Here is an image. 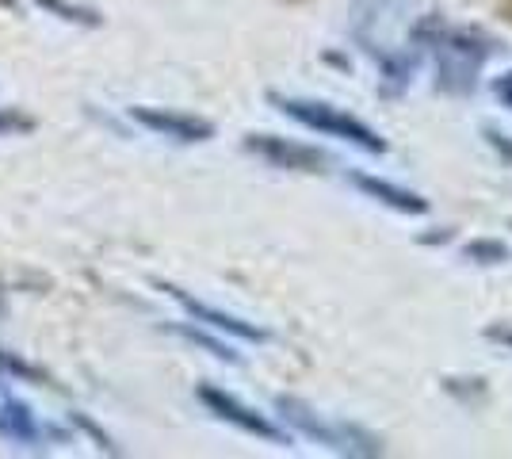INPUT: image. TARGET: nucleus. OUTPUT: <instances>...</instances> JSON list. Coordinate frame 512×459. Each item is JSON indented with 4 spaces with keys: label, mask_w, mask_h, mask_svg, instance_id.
<instances>
[{
    "label": "nucleus",
    "mask_w": 512,
    "mask_h": 459,
    "mask_svg": "<svg viewBox=\"0 0 512 459\" xmlns=\"http://www.w3.org/2000/svg\"><path fill=\"white\" fill-rule=\"evenodd\" d=\"M463 257H490V264H497V261H505V257H509V249H505V245H497V241H474V245L463 249Z\"/></svg>",
    "instance_id": "obj_14"
},
{
    "label": "nucleus",
    "mask_w": 512,
    "mask_h": 459,
    "mask_svg": "<svg viewBox=\"0 0 512 459\" xmlns=\"http://www.w3.org/2000/svg\"><path fill=\"white\" fill-rule=\"evenodd\" d=\"M130 119L142 123L146 131L161 134V138H172V142H211L214 138L211 119H199V115H188V111L134 104V108H130Z\"/></svg>",
    "instance_id": "obj_6"
},
{
    "label": "nucleus",
    "mask_w": 512,
    "mask_h": 459,
    "mask_svg": "<svg viewBox=\"0 0 512 459\" xmlns=\"http://www.w3.org/2000/svg\"><path fill=\"white\" fill-rule=\"evenodd\" d=\"M157 287L169 291V299H176V306H180L184 314H192L195 322H203V326L218 329V333H230V337H241V341H253V345H264V341H268V329L253 326V322H245V318H237V314H226V310H218V306L199 303L184 287H176V284H157Z\"/></svg>",
    "instance_id": "obj_7"
},
{
    "label": "nucleus",
    "mask_w": 512,
    "mask_h": 459,
    "mask_svg": "<svg viewBox=\"0 0 512 459\" xmlns=\"http://www.w3.org/2000/svg\"><path fill=\"white\" fill-rule=\"evenodd\" d=\"M39 4L65 23H81V27H100L104 23V16L96 8H85V4H69V0H39Z\"/></svg>",
    "instance_id": "obj_10"
},
{
    "label": "nucleus",
    "mask_w": 512,
    "mask_h": 459,
    "mask_svg": "<svg viewBox=\"0 0 512 459\" xmlns=\"http://www.w3.org/2000/svg\"><path fill=\"white\" fill-rule=\"evenodd\" d=\"M490 341H497V345H509V349H512V329L493 326V329H490Z\"/></svg>",
    "instance_id": "obj_16"
},
{
    "label": "nucleus",
    "mask_w": 512,
    "mask_h": 459,
    "mask_svg": "<svg viewBox=\"0 0 512 459\" xmlns=\"http://www.w3.org/2000/svg\"><path fill=\"white\" fill-rule=\"evenodd\" d=\"M180 333L188 337V341H195V345H203V349L211 352V356H218V360H226V364H237L241 356H237L230 345H222V341H214V337H207V333H199V329H188V326H180Z\"/></svg>",
    "instance_id": "obj_12"
},
{
    "label": "nucleus",
    "mask_w": 512,
    "mask_h": 459,
    "mask_svg": "<svg viewBox=\"0 0 512 459\" xmlns=\"http://www.w3.org/2000/svg\"><path fill=\"white\" fill-rule=\"evenodd\" d=\"M276 410L295 433L318 440L321 448H333L341 456H383V440L379 437L363 433L356 425H344V421H325L318 410H310L299 398H287L283 394V398H276Z\"/></svg>",
    "instance_id": "obj_3"
},
{
    "label": "nucleus",
    "mask_w": 512,
    "mask_h": 459,
    "mask_svg": "<svg viewBox=\"0 0 512 459\" xmlns=\"http://www.w3.org/2000/svg\"><path fill=\"white\" fill-rule=\"evenodd\" d=\"M348 180L360 188L363 196H371L375 203H383V207L398 211V215H428V199L409 192V188H398L390 180H379V176H367V173H348Z\"/></svg>",
    "instance_id": "obj_9"
},
{
    "label": "nucleus",
    "mask_w": 512,
    "mask_h": 459,
    "mask_svg": "<svg viewBox=\"0 0 512 459\" xmlns=\"http://www.w3.org/2000/svg\"><path fill=\"white\" fill-rule=\"evenodd\" d=\"M493 96L501 100V108H512V69H509V73H501V77L493 81Z\"/></svg>",
    "instance_id": "obj_15"
},
{
    "label": "nucleus",
    "mask_w": 512,
    "mask_h": 459,
    "mask_svg": "<svg viewBox=\"0 0 512 459\" xmlns=\"http://www.w3.org/2000/svg\"><path fill=\"white\" fill-rule=\"evenodd\" d=\"M409 43L425 46L436 58V73H440V88L451 96H467L470 88L478 85V73L490 62V54L497 50L493 39H486L474 27H451L440 23L436 16H425L409 27Z\"/></svg>",
    "instance_id": "obj_1"
},
{
    "label": "nucleus",
    "mask_w": 512,
    "mask_h": 459,
    "mask_svg": "<svg viewBox=\"0 0 512 459\" xmlns=\"http://www.w3.org/2000/svg\"><path fill=\"white\" fill-rule=\"evenodd\" d=\"M268 100H272L287 119H295V123L325 134V138H341V142H352V146H360V150H367V153H386V142L379 138V131H371L363 119L348 115V111L337 108V104L306 100V96H279V92H272Z\"/></svg>",
    "instance_id": "obj_2"
},
{
    "label": "nucleus",
    "mask_w": 512,
    "mask_h": 459,
    "mask_svg": "<svg viewBox=\"0 0 512 459\" xmlns=\"http://www.w3.org/2000/svg\"><path fill=\"white\" fill-rule=\"evenodd\" d=\"M0 437L12 440V444H23V448H43V440L50 444H65V433L54 429V425H43L39 417L31 414V406H23L20 398H8L0 406Z\"/></svg>",
    "instance_id": "obj_8"
},
{
    "label": "nucleus",
    "mask_w": 512,
    "mask_h": 459,
    "mask_svg": "<svg viewBox=\"0 0 512 459\" xmlns=\"http://www.w3.org/2000/svg\"><path fill=\"white\" fill-rule=\"evenodd\" d=\"M199 402H203L214 417L237 425L241 433H249V437H256V440H268V444H279V448H291V433H287V429H279L276 421H268L264 414L249 410L245 402H237L234 394L218 391V387H199Z\"/></svg>",
    "instance_id": "obj_4"
},
{
    "label": "nucleus",
    "mask_w": 512,
    "mask_h": 459,
    "mask_svg": "<svg viewBox=\"0 0 512 459\" xmlns=\"http://www.w3.org/2000/svg\"><path fill=\"white\" fill-rule=\"evenodd\" d=\"M0 375H12V379H20V383H39V387L46 383V375L39 372L35 364H27L16 352H4V349H0Z\"/></svg>",
    "instance_id": "obj_11"
},
{
    "label": "nucleus",
    "mask_w": 512,
    "mask_h": 459,
    "mask_svg": "<svg viewBox=\"0 0 512 459\" xmlns=\"http://www.w3.org/2000/svg\"><path fill=\"white\" fill-rule=\"evenodd\" d=\"M245 150L272 161L279 169H295V173H325V165H329V157L321 150L279 138V134H245Z\"/></svg>",
    "instance_id": "obj_5"
},
{
    "label": "nucleus",
    "mask_w": 512,
    "mask_h": 459,
    "mask_svg": "<svg viewBox=\"0 0 512 459\" xmlns=\"http://www.w3.org/2000/svg\"><path fill=\"white\" fill-rule=\"evenodd\" d=\"M35 119L20 108H0V134H31Z\"/></svg>",
    "instance_id": "obj_13"
}]
</instances>
